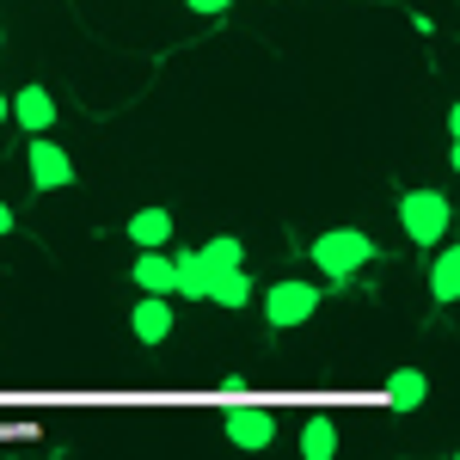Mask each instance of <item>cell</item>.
Listing matches in <instances>:
<instances>
[{
  "instance_id": "cell-1",
  "label": "cell",
  "mask_w": 460,
  "mask_h": 460,
  "mask_svg": "<svg viewBox=\"0 0 460 460\" xmlns=\"http://www.w3.org/2000/svg\"><path fill=\"white\" fill-rule=\"evenodd\" d=\"M314 264L332 277V283H344V277H356L362 264H375V240H368L362 227H332V234L314 240Z\"/></svg>"
},
{
  "instance_id": "cell-2",
  "label": "cell",
  "mask_w": 460,
  "mask_h": 460,
  "mask_svg": "<svg viewBox=\"0 0 460 460\" xmlns=\"http://www.w3.org/2000/svg\"><path fill=\"white\" fill-rule=\"evenodd\" d=\"M399 221H405L411 246H436V240L448 234L455 209H448V197H442V190H405V197H399Z\"/></svg>"
},
{
  "instance_id": "cell-3",
  "label": "cell",
  "mask_w": 460,
  "mask_h": 460,
  "mask_svg": "<svg viewBox=\"0 0 460 460\" xmlns=\"http://www.w3.org/2000/svg\"><path fill=\"white\" fill-rule=\"evenodd\" d=\"M319 314V288L314 283H270L264 288V319L277 325V332H288V325H301V319Z\"/></svg>"
},
{
  "instance_id": "cell-4",
  "label": "cell",
  "mask_w": 460,
  "mask_h": 460,
  "mask_svg": "<svg viewBox=\"0 0 460 460\" xmlns=\"http://www.w3.org/2000/svg\"><path fill=\"white\" fill-rule=\"evenodd\" d=\"M25 166H31V184H37V190H68V184H74V160L56 142H43V136L31 142Z\"/></svg>"
},
{
  "instance_id": "cell-5",
  "label": "cell",
  "mask_w": 460,
  "mask_h": 460,
  "mask_svg": "<svg viewBox=\"0 0 460 460\" xmlns=\"http://www.w3.org/2000/svg\"><path fill=\"white\" fill-rule=\"evenodd\" d=\"M227 442H234V448H270V442H277V418L258 411V405L227 411Z\"/></svg>"
},
{
  "instance_id": "cell-6",
  "label": "cell",
  "mask_w": 460,
  "mask_h": 460,
  "mask_svg": "<svg viewBox=\"0 0 460 460\" xmlns=\"http://www.w3.org/2000/svg\"><path fill=\"white\" fill-rule=\"evenodd\" d=\"M6 117H19V129H31V136H43V129L56 123V99H49L43 86H19V93L6 99Z\"/></svg>"
},
{
  "instance_id": "cell-7",
  "label": "cell",
  "mask_w": 460,
  "mask_h": 460,
  "mask_svg": "<svg viewBox=\"0 0 460 460\" xmlns=\"http://www.w3.org/2000/svg\"><path fill=\"white\" fill-rule=\"evenodd\" d=\"M129 325H136L142 344H160V338L172 332V295H142L136 314H129Z\"/></svg>"
},
{
  "instance_id": "cell-8",
  "label": "cell",
  "mask_w": 460,
  "mask_h": 460,
  "mask_svg": "<svg viewBox=\"0 0 460 460\" xmlns=\"http://www.w3.org/2000/svg\"><path fill=\"white\" fill-rule=\"evenodd\" d=\"M203 301L227 307V314H240V307L252 301V277H246V264H234V270H215L209 288H203Z\"/></svg>"
},
{
  "instance_id": "cell-9",
  "label": "cell",
  "mask_w": 460,
  "mask_h": 460,
  "mask_svg": "<svg viewBox=\"0 0 460 460\" xmlns=\"http://www.w3.org/2000/svg\"><path fill=\"white\" fill-rule=\"evenodd\" d=\"M172 277H178V264H172L166 246H147L142 258H136V283H142V295H172Z\"/></svg>"
},
{
  "instance_id": "cell-10",
  "label": "cell",
  "mask_w": 460,
  "mask_h": 460,
  "mask_svg": "<svg viewBox=\"0 0 460 460\" xmlns=\"http://www.w3.org/2000/svg\"><path fill=\"white\" fill-rule=\"evenodd\" d=\"M172 264H178V277H172V295H184V301H203V288H209V264L197 258V252H172Z\"/></svg>"
},
{
  "instance_id": "cell-11",
  "label": "cell",
  "mask_w": 460,
  "mask_h": 460,
  "mask_svg": "<svg viewBox=\"0 0 460 460\" xmlns=\"http://www.w3.org/2000/svg\"><path fill=\"white\" fill-rule=\"evenodd\" d=\"M129 240H136V246H166V240H172V215L160 209V203H154V209H136L129 215Z\"/></svg>"
},
{
  "instance_id": "cell-12",
  "label": "cell",
  "mask_w": 460,
  "mask_h": 460,
  "mask_svg": "<svg viewBox=\"0 0 460 460\" xmlns=\"http://www.w3.org/2000/svg\"><path fill=\"white\" fill-rule=\"evenodd\" d=\"M424 393H429V381L418 375V368H393V375H387V405H393V411H418Z\"/></svg>"
},
{
  "instance_id": "cell-13",
  "label": "cell",
  "mask_w": 460,
  "mask_h": 460,
  "mask_svg": "<svg viewBox=\"0 0 460 460\" xmlns=\"http://www.w3.org/2000/svg\"><path fill=\"white\" fill-rule=\"evenodd\" d=\"M429 295H436V301H455L460 295V246L436 252V264H429Z\"/></svg>"
},
{
  "instance_id": "cell-14",
  "label": "cell",
  "mask_w": 460,
  "mask_h": 460,
  "mask_svg": "<svg viewBox=\"0 0 460 460\" xmlns=\"http://www.w3.org/2000/svg\"><path fill=\"white\" fill-rule=\"evenodd\" d=\"M301 455L307 460H332L338 455V424H332V418H307V429H301Z\"/></svg>"
},
{
  "instance_id": "cell-15",
  "label": "cell",
  "mask_w": 460,
  "mask_h": 460,
  "mask_svg": "<svg viewBox=\"0 0 460 460\" xmlns=\"http://www.w3.org/2000/svg\"><path fill=\"white\" fill-rule=\"evenodd\" d=\"M197 258L209 264V277H215V270H234V264H246V246H240L234 234H215L209 246H197Z\"/></svg>"
},
{
  "instance_id": "cell-16",
  "label": "cell",
  "mask_w": 460,
  "mask_h": 460,
  "mask_svg": "<svg viewBox=\"0 0 460 460\" xmlns=\"http://www.w3.org/2000/svg\"><path fill=\"white\" fill-rule=\"evenodd\" d=\"M184 6H190V13H203V19H215V13H227L234 0H184Z\"/></svg>"
},
{
  "instance_id": "cell-17",
  "label": "cell",
  "mask_w": 460,
  "mask_h": 460,
  "mask_svg": "<svg viewBox=\"0 0 460 460\" xmlns=\"http://www.w3.org/2000/svg\"><path fill=\"white\" fill-rule=\"evenodd\" d=\"M13 227H19V215H13V209H6V203H0V240H6Z\"/></svg>"
},
{
  "instance_id": "cell-18",
  "label": "cell",
  "mask_w": 460,
  "mask_h": 460,
  "mask_svg": "<svg viewBox=\"0 0 460 460\" xmlns=\"http://www.w3.org/2000/svg\"><path fill=\"white\" fill-rule=\"evenodd\" d=\"M0 123H6V93H0Z\"/></svg>"
}]
</instances>
